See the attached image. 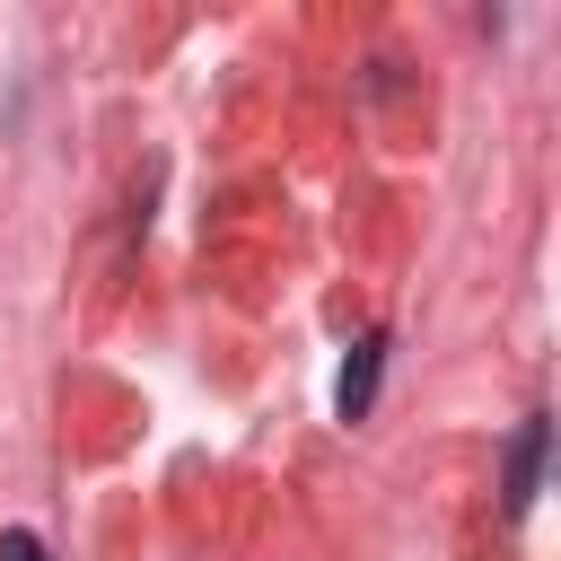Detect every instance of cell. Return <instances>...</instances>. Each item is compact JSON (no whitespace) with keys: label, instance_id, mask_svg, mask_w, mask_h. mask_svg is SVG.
Returning <instances> with one entry per match:
<instances>
[{"label":"cell","instance_id":"cell-3","mask_svg":"<svg viewBox=\"0 0 561 561\" xmlns=\"http://www.w3.org/2000/svg\"><path fill=\"white\" fill-rule=\"evenodd\" d=\"M0 561H44V543H35L26 526H18V535H0Z\"/></svg>","mask_w":561,"mask_h":561},{"label":"cell","instance_id":"cell-1","mask_svg":"<svg viewBox=\"0 0 561 561\" xmlns=\"http://www.w3.org/2000/svg\"><path fill=\"white\" fill-rule=\"evenodd\" d=\"M543 438H552V430H543V421H526V430H517V447H508V517H526V508H535V482H543Z\"/></svg>","mask_w":561,"mask_h":561},{"label":"cell","instance_id":"cell-2","mask_svg":"<svg viewBox=\"0 0 561 561\" xmlns=\"http://www.w3.org/2000/svg\"><path fill=\"white\" fill-rule=\"evenodd\" d=\"M377 359H386V333H368V342L351 351V368H342V386H333L342 421H359V412H368V394H377Z\"/></svg>","mask_w":561,"mask_h":561}]
</instances>
